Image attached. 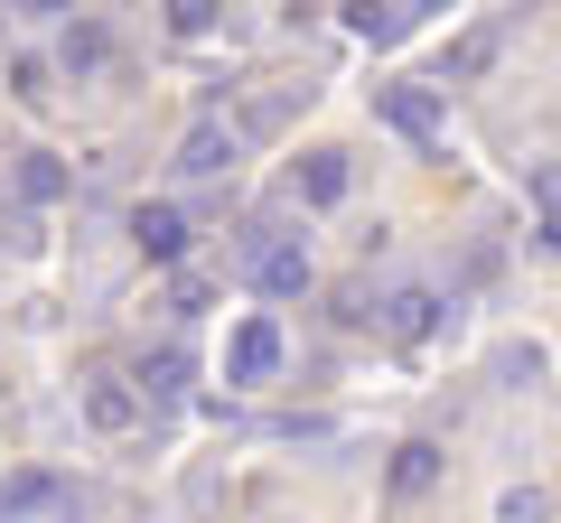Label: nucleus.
<instances>
[{
	"mask_svg": "<svg viewBox=\"0 0 561 523\" xmlns=\"http://www.w3.org/2000/svg\"><path fill=\"white\" fill-rule=\"evenodd\" d=\"M280 374V318H243L234 327V346H225V383H272Z\"/></svg>",
	"mask_w": 561,
	"mask_h": 523,
	"instance_id": "f257e3e1",
	"label": "nucleus"
},
{
	"mask_svg": "<svg viewBox=\"0 0 561 523\" xmlns=\"http://www.w3.org/2000/svg\"><path fill=\"white\" fill-rule=\"evenodd\" d=\"M131 243H140V262H179L187 253V216H179V206H140Z\"/></svg>",
	"mask_w": 561,
	"mask_h": 523,
	"instance_id": "f03ea898",
	"label": "nucleus"
},
{
	"mask_svg": "<svg viewBox=\"0 0 561 523\" xmlns=\"http://www.w3.org/2000/svg\"><path fill=\"white\" fill-rule=\"evenodd\" d=\"M383 121H393V131H412V141H431V131H440V94H421V84H383Z\"/></svg>",
	"mask_w": 561,
	"mask_h": 523,
	"instance_id": "7ed1b4c3",
	"label": "nucleus"
},
{
	"mask_svg": "<svg viewBox=\"0 0 561 523\" xmlns=\"http://www.w3.org/2000/svg\"><path fill=\"white\" fill-rule=\"evenodd\" d=\"M253 281L272 290V300H290V290H309V253L300 243H253Z\"/></svg>",
	"mask_w": 561,
	"mask_h": 523,
	"instance_id": "20e7f679",
	"label": "nucleus"
},
{
	"mask_svg": "<svg viewBox=\"0 0 561 523\" xmlns=\"http://www.w3.org/2000/svg\"><path fill=\"white\" fill-rule=\"evenodd\" d=\"M225 160H234V131H225V121H197V131L179 141V168H187V178H206V168H225Z\"/></svg>",
	"mask_w": 561,
	"mask_h": 523,
	"instance_id": "39448f33",
	"label": "nucleus"
},
{
	"mask_svg": "<svg viewBox=\"0 0 561 523\" xmlns=\"http://www.w3.org/2000/svg\"><path fill=\"white\" fill-rule=\"evenodd\" d=\"M300 187H309V206H337V197H346V150H309Z\"/></svg>",
	"mask_w": 561,
	"mask_h": 523,
	"instance_id": "423d86ee",
	"label": "nucleus"
},
{
	"mask_svg": "<svg viewBox=\"0 0 561 523\" xmlns=\"http://www.w3.org/2000/svg\"><path fill=\"white\" fill-rule=\"evenodd\" d=\"M431 477H440V449H431V440H402L393 449V486H402V496H421Z\"/></svg>",
	"mask_w": 561,
	"mask_h": 523,
	"instance_id": "0eeeda50",
	"label": "nucleus"
},
{
	"mask_svg": "<svg viewBox=\"0 0 561 523\" xmlns=\"http://www.w3.org/2000/svg\"><path fill=\"white\" fill-rule=\"evenodd\" d=\"M57 496H66L57 477H10V486H0V514H47Z\"/></svg>",
	"mask_w": 561,
	"mask_h": 523,
	"instance_id": "6e6552de",
	"label": "nucleus"
},
{
	"mask_svg": "<svg viewBox=\"0 0 561 523\" xmlns=\"http://www.w3.org/2000/svg\"><path fill=\"white\" fill-rule=\"evenodd\" d=\"M84 411H94V430H131V393H122V383H94V393H84Z\"/></svg>",
	"mask_w": 561,
	"mask_h": 523,
	"instance_id": "1a4fd4ad",
	"label": "nucleus"
},
{
	"mask_svg": "<svg viewBox=\"0 0 561 523\" xmlns=\"http://www.w3.org/2000/svg\"><path fill=\"white\" fill-rule=\"evenodd\" d=\"M393 327H402V337H431V327H440V300H431V290H402V300H393Z\"/></svg>",
	"mask_w": 561,
	"mask_h": 523,
	"instance_id": "9d476101",
	"label": "nucleus"
},
{
	"mask_svg": "<svg viewBox=\"0 0 561 523\" xmlns=\"http://www.w3.org/2000/svg\"><path fill=\"white\" fill-rule=\"evenodd\" d=\"M534 197H542V243L561 253V168H552V160L534 168Z\"/></svg>",
	"mask_w": 561,
	"mask_h": 523,
	"instance_id": "9b49d317",
	"label": "nucleus"
},
{
	"mask_svg": "<svg viewBox=\"0 0 561 523\" xmlns=\"http://www.w3.org/2000/svg\"><path fill=\"white\" fill-rule=\"evenodd\" d=\"M20 187H28V197L47 206V197H66V168L47 160V150H28V168H20Z\"/></svg>",
	"mask_w": 561,
	"mask_h": 523,
	"instance_id": "f8f14e48",
	"label": "nucleus"
},
{
	"mask_svg": "<svg viewBox=\"0 0 561 523\" xmlns=\"http://www.w3.org/2000/svg\"><path fill=\"white\" fill-rule=\"evenodd\" d=\"M103 57H113L103 28H66V66H76V75H84V66H103Z\"/></svg>",
	"mask_w": 561,
	"mask_h": 523,
	"instance_id": "ddd939ff",
	"label": "nucleus"
},
{
	"mask_svg": "<svg viewBox=\"0 0 561 523\" xmlns=\"http://www.w3.org/2000/svg\"><path fill=\"white\" fill-rule=\"evenodd\" d=\"M140 383H150V393H179V383H187V356H150V364H140Z\"/></svg>",
	"mask_w": 561,
	"mask_h": 523,
	"instance_id": "4468645a",
	"label": "nucleus"
},
{
	"mask_svg": "<svg viewBox=\"0 0 561 523\" xmlns=\"http://www.w3.org/2000/svg\"><path fill=\"white\" fill-rule=\"evenodd\" d=\"M505 523H542V496H534V486H515V496H505Z\"/></svg>",
	"mask_w": 561,
	"mask_h": 523,
	"instance_id": "2eb2a0df",
	"label": "nucleus"
}]
</instances>
